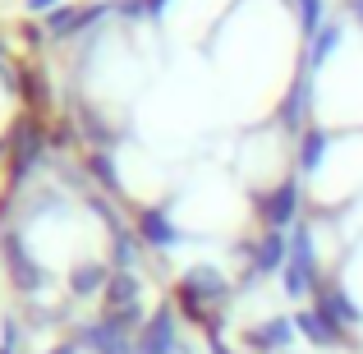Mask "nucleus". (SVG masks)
<instances>
[{"mask_svg": "<svg viewBox=\"0 0 363 354\" xmlns=\"http://www.w3.org/2000/svg\"><path fill=\"white\" fill-rule=\"evenodd\" d=\"M248 345L262 350V354H281V350H290V345H294V327H290L285 318H276V322H267V327L248 331Z\"/></svg>", "mask_w": 363, "mask_h": 354, "instance_id": "obj_1", "label": "nucleus"}, {"mask_svg": "<svg viewBox=\"0 0 363 354\" xmlns=\"http://www.w3.org/2000/svg\"><path fill=\"white\" fill-rule=\"evenodd\" d=\"M175 322H170V313H161V318L147 322V331H143L138 341V354H175Z\"/></svg>", "mask_w": 363, "mask_h": 354, "instance_id": "obj_2", "label": "nucleus"}, {"mask_svg": "<svg viewBox=\"0 0 363 354\" xmlns=\"http://www.w3.org/2000/svg\"><path fill=\"white\" fill-rule=\"evenodd\" d=\"M55 354H74V350H69V345H65V350H55Z\"/></svg>", "mask_w": 363, "mask_h": 354, "instance_id": "obj_8", "label": "nucleus"}, {"mask_svg": "<svg viewBox=\"0 0 363 354\" xmlns=\"http://www.w3.org/2000/svg\"><path fill=\"white\" fill-rule=\"evenodd\" d=\"M262 212H267V221H272V226H285V221H290V216H294V189L285 184L281 194H276L272 203L262 207Z\"/></svg>", "mask_w": 363, "mask_h": 354, "instance_id": "obj_4", "label": "nucleus"}, {"mask_svg": "<svg viewBox=\"0 0 363 354\" xmlns=\"http://www.w3.org/2000/svg\"><path fill=\"white\" fill-rule=\"evenodd\" d=\"M143 226H147V235H152V244H170V226H166V221H161V216H157V212H152V216H147V221H143Z\"/></svg>", "mask_w": 363, "mask_h": 354, "instance_id": "obj_7", "label": "nucleus"}, {"mask_svg": "<svg viewBox=\"0 0 363 354\" xmlns=\"http://www.w3.org/2000/svg\"><path fill=\"white\" fill-rule=\"evenodd\" d=\"M74 290H79V294H92V290H101V267H83V272L74 276Z\"/></svg>", "mask_w": 363, "mask_h": 354, "instance_id": "obj_6", "label": "nucleus"}, {"mask_svg": "<svg viewBox=\"0 0 363 354\" xmlns=\"http://www.w3.org/2000/svg\"><path fill=\"white\" fill-rule=\"evenodd\" d=\"M294 327H299L303 336L313 341V345H322V350H327V345H340V341H345V331L331 327V322L322 318L318 309H313V313H299V318H294Z\"/></svg>", "mask_w": 363, "mask_h": 354, "instance_id": "obj_3", "label": "nucleus"}, {"mask_svg": "<svg viewBox=\"0 0 363 354\" xmlns=\"http://www.w3.org/2000/svg\"><path fill=\"white\" fill-rule=\"evenodd\" d=\"M285 258V239L281 235H267V244H262V253H257V272H272L276 262Z\"/></svg>", "mask_w": 363, "mask_h": 354, "instance_id": "obj_5", "label": "nucleus"}]
</instances>
